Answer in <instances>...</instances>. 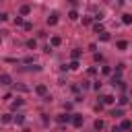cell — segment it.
Instances as JSON below:
<instances>
[{"instance_id":"1","label":"cell","mask_w":132,"mask_h":132,"mask_svg":"<svg viewBox=\"0 0 132 132\" xmlns=\"http://www.w3.org/2000/svg\"><path fill=\"white\" fill-rule=\"evenodd\" d=\"M70 122H72V126H74V128H80V126L85 124V118H82L80 113H72V118H70Z\"/></svg>"},{"instance_id":"2","label":"cell","mask_w":132,"mask_h":132,"mask_svg":"<svg viewBox=\"0 0 132 132\" xmlns=\"http://www.w3.org/2000/svg\"><path fill=\"white\" fill-rule=\"evenodd\" d=\"M58 21H60V19H58V12H52V14L47 16V25H50V27H56Z\"/></svg>"},{"instance_id":"3","label":"cell","mask_w":132,"mask_h":132,"mask_svg":"<svg viewBox=\"0 0 132 132\" xmlns=\"http://www.w3.org/2000/svg\"><path fill=\"white\" fill-rule=\"evenodd\" d=\"M35 93H37V95H41V97H45V95H47V85H43V82H41V85H37V87H35Z\"/></svg>"},{"instance_id":"4","label":"cell","mask_w":132,"mask_h":132,"mask_svg":"<svg viewBox=\"0 0 132 132\" xmlns=\"http://www.w3.org/2000/svg\"><path fill=\"white\" fill-rule=\"evenodd\" d=\"M101 103H103V105H113V103H116V97H113V95H103V97H101Z\"/></svg>"},{"instance_id":"5","label":"cell","mask_w":132,"mask_h":132,"mask_svg":"<svg viewBox=\"0 0 132 132\" xmlns=\"http://www.w3.org/2000/svg\"><path fill=\"white\" fill-rule=\"evenodd\" d=\"M70 118H72V113H70V116L60 113V116H56V122H58V124H68V122H70Z\"/></svg>"},{"instance_id":"6","label":"cell","mask_w":132,"mask_h":132,"mask_svg":"<svg viewBox=\"0 0 132 132\" xmlns=\"http://www.w3.org/2000/svg\"><path fill=\"white\" fill-rule=\"evenodd\" d=\"M50 45H52V47H60V45H62V37H58V35H54V37L50 39Z\"/></svg>"},{"instance_id":"7","label":"cell","mask_w":132,"mask_h":132,"mask_svg":"<svg viewBox=\"0 0 132 132\" xmlns=\"http://www.w3.org/2000/svg\"><path fill=\"white\" fill-rule=\"evenodd\" d=\"M0 85H12V76L10 74H0Z\"/></svg>"},{"instance_id":"8","label":"cell","mask_w":132,"mask_h":132,"mask_svg":"<svg viewBox=\"0 0 132 132\" xmlns=\"http://www.w3.org/2000/svg\"><path fill=\"white\" fill-rule=\"evenodd\" d=\"M118 128H120V130H130V128H132V122H130V120H122Z\"/></svg>"},{"instance_id":"9","label":"cell","mask_w":132,"mask_h":132,"mask_svg":"<svg viewBox=\"0 0 132 132\" xmlns=\"http://www.w3.org/2000/svg\"><path fill=\"white\" fill-rule=\"evenodd\" d=\"M97 35H99V39H101V41H103V43H107V41H109V39H111V35H109V33H107V31H101V33H97Z\"/></svg>"},{"instance_id":"10","label":"cell","mask_w":132,"mask_h":132,"mask_svg":"<svg viewBox=\"0 0 132 132\" xmlns=\"http://www.w3.org/2000/svg\"><path fill=\"white\" fill-rule=\"evenodd\" d=\"M116 47H118L120 52H124V50H128V41H126V39H120V41L116 43Z\"/></svg>"},{"instance_id":"11","label":"cell","mask_w":132,"mask_h":132,"mask_svg":"<svg viewBox=\"0 0 132 132\" xmlns=\"http://www.w3.org/2000/svg\"><path fill=\"white\" fill-rule=\"evenodd\" d=\"M19 12H21V14H23V16H27V14H31V6H29V4H23V6H21V10H19Z\"/></svg>"},{"instance_id":"12","label":"cell","mask_w":132,"mask_h":132,"mask_svg":"<svg viewBox=\"0 0 132 132\" xmlns=\"http://www.w3.org/2000/svg\"><path fill=\"white\" fill-rule=\"evenodd\" d=\"M70 56H72V60H78V58L82 56V50H78V47H74V50L70 52Z\"/></svg>"},{"instance_id":"13","label":"cell","mask_w":132,"mask_h":132,"mask_svg":"<svg viewBox=\"0 0 132 132\" xmlns=\"http://www.w3.org/2000/svg\"><path fill=\"white\" fill-rule=\"evenodd\" d=\"M12 122H14V124H19V126H23V124H25V116H21V113H16V116L12 118Z\"/></svg>"},{"instance_id":"14","label":"cell","mask_w":132,"mask_h":132,"mask_svg":"<svg viewBox=\"0 0 132 132\" xmlns=\"http://www.w3.org/2000/svg\"><path fill=\"white\" fill-rule=\"evenodd\" d=\"M93 128H95V130H103V128H105V122H103V120H95V122H93Z\"/></svg>"},{"instance_id":"15","label":"cell","mask_w":132,"mask_h":132,"mask_svg":"<svg viewBox=\"0 0 132 132\" xmlns=\"http://www.w3.org/2000/svg\"><path fill=\"white\" fill-rule=\"evenodd\" d=\"M122 23H124V25H132V14L124 12V14H122Z\"/></svg>"},{"instance_id":"16","label":"cell","mask_w":132,"mask_h":132,"mask_svg":"<svg viewBox=\"0 0 132 132\" xmlns=\"http://www.w3.org/2000/svg\"><path fill=\"white\" fill-rule=\"evenodd\" d=\"M111 116H116V118H122V116H124L122 107H113V109H111Z\"/></svg>"},{"instance_id":"17","label":"cell","mask_w":132,"mask_h":132,"mask_svg":"<svg viewBox=\"0 0 132 132\" xmlns=\"http://www.w3.org/2000/svg\"><path fill=\"white\" fill-rule=\"evenodd\" d=\"M78 66H80V64H78V60H72V62L68 64V70H78Z\"/></svg>"},{"instance_id":"18","label":"cell","mask_w":132,"mask_h":132,"mask_svg":"<svg viewBox=\"0 0 132 132\" xmlns=\"http://www.w3.org/2000/svg\"><path fill=\"white\" fill-rule=\"evenodd\" d=\"M21 105H23V99H16V101H12V103H10V109H19Z\"/></svg>"},{"instance_id":"19","label":"cell","mask_w":132,"mask_h":132,"mask_svg":"<svg viewBox=\"0 0 132 132\" xmlns=\"http://www.w3.org/2000/svg\"><path fill=\"white\" fill-rule=\"evenodd\" d=\"M82 25H85V27L93 25V16H82Z\"/></svg>"},{"instance_id":"20","label":"cell","mask_w":132,"mask_h":132,"mask_svg":"<svg viewBox=\"0 0 132 132\" xmlns=\"http://www.w3.org/2000/svg\"><path fill=\"white\" fill-rule=\"evenodd\" d=\"M93 31H95V33H101V31H105V29H103L101 23H95V25H93Z\"/></svg>"},{"instance_id":"21","label":"cell","mask_w":132,"mask_h":132,"mask_svg":"<svg viewBox=\"0 0 132 132\" xmlns=\"http://www.w3.org/2000/svg\"><path fill=\"white\" fill-rule=\"evenodd\" d=\"M27 47H29V50H35V47H37V41H35V39H27Z\"/></svg>"},{"instance_id":"22","label":"cell","mask_w":132,"mask_h":132,"mask_svg":"<svg viewBox=\"0 0 132 132\" xmlns=\"http://www.w3.org/2000/svg\"><path fill=\"white\" fill-rule=\"evenodd\" d=\"M68 19H70V21H76V19H78V12H76V10H70V12H68Z\"/></svg>"},{"instance_id":"23","label":"cell","mask_w":132,"mask_h":132,"mask_svg":"<svg viewBox=\"0 0 132 132\" xmlns=\"http://www.w3.org/2000/svg\"><path fill=\"white\" fill-rule=\"evenodd\" d=\"M23 23H25V21H23V14H19V16H14V25H16V27H21Z\"/></svg>"},{"instance_id":"24","label":"cell","mask_w":132,"mask_h":132,"mask_svg":"<svg viewBox=\"0 0 132 132\" xmlns=\"http://www.w3.org/2000/svg\"><path fill=\"white\" fill-rule=\"evenodd\" d=\"M10 122H12V116H10V113L2 116V124H10Z\"/></svg>"},{"instance_id":"25","label":"cell","mask_w":132,"mask_h":132,"mask_svg":"<svg viewBox=\"0 0 132 132\" xmlns=\"http://www.w3.org/2000/svg\"><path fill=\"white\" fill-rule=\"evenodd\" d=\"M118 103H120V105H126V103H128V97H126V95H122V97L118 99Z\"/></svg>"},{"instance_id":"26","label":"cell","mask_w":132,"mask_h":132,"mask_svg":"<svg viewBox=\"0 0 132 132\" xmlns=\"http://www.w3.org/2000/svg\"><path fill=\"white\" fill-rule=\"evenodd\" d=\"M93 60H95V62H101V60H103V56H101V54H97V52H95V54H93Z\"/></svg>"},{"instance_id":"27","label":"cell","mask_w":132,"mask_h":132,"mask_svg":"<svg viewBox=\"0 0 132 132\" xmlns=\"http://www.w3.org/2000/svg\"><path fill=\"white\" fill-rule=\"evenodd\" d=\"M0 21L6 23V21H8V12H0Z\"/></svg>"},{"instance_id":"28","label":"cell","mask_w":132,"mask_h":132,"mask_svg":"<svg viewBox=\"0 0 132 132\" xmlns=\"http://www.w3.org/2000/svg\"><path fill=\"white\" fill-rule=\"evenodd\" d=\"M87 74H89V76H95V74H97V68H89Z\"/></svg>"},{"instance_id":"29","label":"cell","mask_w":132,"mask_h":132,"mask_svg":"<svg viewBox=\"0 0 132 132\" xmlns=\"http://www.w3.org/2000/svg\"><path fill=\"white\" fill-rule=\"evenodd\" d=\"M101 72H103V74H111V68H109V66H103Z\"/></svg>"},{"instance_id":"30","label":"cell","mask_w":132,"mask_h":132,"mask_svg":"<svg viewBox=\"0 0 132 132\" xmlns=\"http://www.w3.org/2000/svg\"><path fill=\"white\" fill-rule=\"evenodd\" d=\"M16 91H21V93H25V91H29L25 85H16Z\"/></svg>"},{"instance_id":"31","label":"cell","mask_w":132,"mask_h":132,"mask_svg":"<svg viewBox=\"0 0 132 132\" xmlns=\"http://www.w3.org/2000/svg\"><path fill=\"white\" fill-rule=\"evenodd\" d=\"M23 62H25V64H33V58H31V56H27V58H23Z\"/></svg>"},{"instance_id":"32","label":"cell","mask_w":132,"mask_h":132,"mask_svg":"<svg viewBox=\"0 0 132 132\" xmlns=\"http://www.w3.org/2000/svg\"><path fill=\"white\" fill-rule=\"evenodd\" d=\"M23 27H25L27 31H31V29H33V25H31V23H23Z\"/></svg>"},{"instance_id":"33","label":"cell","mask_w":132,"mask_h":132,"mask_svg":"<svg viewBox=\"0 0 132 132\" xmlns=\"http://www.w3.org/2000/svg\"><path fill=\"white\" fill-rule=\"evenodd\" d=\"M68 2H70V4H72V6H74V4H76V2H78V0H68Z\"/></svg>"},{"instance_id":"34","label":"cell","mask_w":132,"mask_h":132,"mask_svg":"<svg viewBox=\"0 0 132 132\" xmlns=\"http://www.w3.org/2000/svg\"><path fill=\"white\" fill-rule=\"evenodd\" d=\"M0 45H2V37H0Z\"/></svg>"},{"instance_id":"35","label":"cell","mask_w":132,"mask_h":132,"mask_svg":"<svg viewBox=\"0 0 132 132\" xmlns=\"http://www.w3.org/2000/svg\"><path fill=\"white\" fill-rule=\"evenodd\" d=\"M130 2H132V0H130Z\"/></svg>"}]
</instances>
